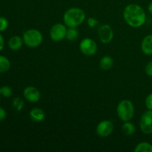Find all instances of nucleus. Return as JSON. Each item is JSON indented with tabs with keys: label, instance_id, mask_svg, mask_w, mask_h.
I'll return each mask as SVG.
<instances>
[{
	"label": "nucleus",
	"instance_id": "obj_1",
	"mask_svg": "<svg viewBox=\"0 0 152 152\" xmlns=\"http://www.w3.org/2000/svg\"><path fill=\"white\" fill-rule=\"evenodd\" d=\"M125 21L132 28H140L146 20V14L141 6L137 4L127 5L123 11Z\"/></svg>",
	"mask_w": 152,
	"mask_h": 152
},
{
	"label": "nucleus",
	"instance_id": "obj_2",
	"mask_svg": "<svg viewBox=\"0 0 152 152\" xmlns=\"http://www.w3.org/2000/svg\"><path fill=\"white\" fill-rule=\"evenodd\" d=\"M86 19V13L79 7H71L65 12L63 21L68 28H77L83 23Z\"/></svg>",
	"mask_w": 152,
	"mask_h": 152
},
{
	"label": "nucleus",
	"instance_id": "obj_3",
	"mask_svg": "<svg viewBox=\"0 0 152 152\" xmlns=\"http://www.w3.org/2000/svg\"><path fill=\"white\" fill-rule=\"evenodd\" d=\"M117 113L122 121H130L134 114V106L130 100L123 99L117 105Z\"/></svg>",
	"mask_w": 152,
	"mask_h": 152
},
{
	"label": "nucleus",
	"instance_id": "obj_4",
	"mask_svg": "<svg viewBox=\"0 0 152 152\" xmlns=\"http://www.w3.org/2000/svg\"><path fill=\"white\" fill-rule=\"evenodd\" d=\"M24 43L29 48L39 47L43 40L42 34L36 29H29L23 34Z\"/></svg>",
	"mask_w": 152,
	"mask_h": 152
},
{
	"label": "nucleus",
	"instance_id": "obj_5",
	"mask_svg": "<svg viewBox=\"0 0 152 152\" xmlns=\"http://www.w3.org/2000/svg\"><path fill=\"white\" fill-rule=\"evenodd\" d=\"M67 28L65 25L62 23L55 24L50 31V37L53 41L60 42L66 37Z\"/></svg>",
	"mask_w": 152,
	"mask_h": 152
},
{
	"label": "nucleus",
	"instance_id": "obj_6",
	"mask_svg": "<svg viewBox=\"0 0 152 152\" xmlns=\"http://www.w3.org/2000/svg\"><path fill=\"white\" fill-rule=\"evenodd\" d=\"M80 49L83 54L86 56H93L96 53L97 45L92 39L86 38L80 42Z\"/></svg>",
	"mask_w": 152,
	"mask_h": 152
},
{
	"label": "nucleus",
	"instance_id": "obj_7",
	"mask_svg": "<svg viewBox=\"0 0 152 152\" xmlns=\"http://www.w3.org/2000/svg\"><path fill=\"white\" fill-rule=\"evenodd\" d=\"M140 127L145 134H152V110H148L143 113L140 122Z\"/></svg>",
	"mask_w": 152,
	"mask_h": 152
},
{
	"label": "nucleus",
	"instance_id": "obj_8",
	"mask_svg": "<svg viewBox=\"0 0 152 152\" xmlns=\"http://www.w3.org/2000/svg\"><path fill=\"white\" fill-rule=\"evenodd\" d=\"M98 37L104 44H108L114 38V31L110 25H102L98 28Z\"/></svg>",
	"mask_w": 152,
	"mask_h": 152
},
{
	"label": "nucleus",
	"instance_id": "obj_9",
	"mask_svg": "<svg viewBox=\"0 0 152 152\" xmlns=\"http://www.w3.org/2000/svg\"><path fill=\"white\" fill-rule=\"evenodd\" d=\"M96 131L99 137H106L110 136L114 131V125L110 120H102L97 125Z\"/></svg>",
	"mask_w": 152,
	"mask_h": 152
},
{
	"label": "nucleus",
	"instance_id": "obj_10",
	"mask_svg": "<svg viewBox=\"0 0 152 152\" xmlns=\"http://www.w3.org/2000/svg\"><path fill=\"white\" fill-rule=\"evenodd\" d=\"M24 97L31 102H37L41 98V94L37 88L34 86H28L24 89Z\"/></svg>",
	"mask_w": 152,
	"mask_h": 152
},
{
	"label": "nucleus",
	"instance_id": "obj_11",
	"mask_svg": "<svg viewBox=\"0 0 152 152\" xmlns=\"http://www.w3.org/2000/svg\"><path fill=\"white\" fill-rule=\"evenodd\" d=\"M30 117L35 123H41L45 118V114L41 108H34L30 111Z\"/></svg>",
	"mask_w": 152,
	"mask_h": 152
},
{
	"label": "nucleus",
	"instance_id": "obj_12",
	"mask_svg": "<svg viewBox=\"0 0 152 152\" xmlns=\"http://www.w3.org/2000/svg\"><path fill=\"white\" fill-rule=\"evenodd\" d=\"M141 49L145 55H152V34L144 37L141 43Z\"/></svg>",
	"mask_w": 152,
	"mask_h": 152
},
{
	"label": "nucleus",
	"instance_id": "obj_13",
	"mask_svg": "<svg viewBox=\"0 0 152 152\" xmlns=\"http://www.w3.org/2000/svg\"><path fill=\"white\" fill-rule=\"evenodd\" d=\"M23 42V39L21 38L20 37H19V36H13V37H12L9 39L8 46L10 50L16 51V50H19L22 47Z\"/></svg>",
	"mask_w": 152,
	"mask_h": 152
},
{
	"label": "nucleus",
	"instance_id": "obj_14",
	"mask_svg": "<svg viewBox=\"0 0 152 152\" xmlns=\"http://www.w3.org/2000/svg\"><path fill=\"white\" fill-rule=\"evenodd\" d=\"M114 65V59L110 56H105L99 61V68L103 71H108Z\"/></svg>",
	"mask_w": 152,
	"mask_h": 152
},
{
	"label": "nucleus",
	"instance_id": "obj_15",
	"mask_svg": "<svg viewBox=\"0 0 152 152\" xmlns=\"http://www.w3.org/2000/svg\"><path fill=\"white\" fill-rule=\"evenodd\" d=\"M122 129H123V133L127 136H132L134 134L135 131H136L134 125L129 121L125 122V123L122 126Z\"/></svg>",
	"mask_w": 152,
	"mask_h": 152
},
{
	"label": "nucleus",
	"instance_id": "obj_16",
	"mask_svg": "<svg viewBox=\"0 0 152 152\" xmlns=\"http://www.w3.org/2000/svg\"><path fill=\"white\" fill-rule=\"evenodd\" d=\"M10 68V60L5 56L0 55V73H5Z\"/></svg>",
	"mask_w": 152,
	"mask_h": 152
},
{
	"label": "nucleus",
	"instance_id": "obj_17",
	"mask_svg": "<svg viewBox=\"0 0 152 152\" xmlns=\"http://www.w3.org/2000/svg\"><path fill=\"white\" fill-rule=\"evenodd\" d=\"M135 152H152V145L149 142H142L137 144L134 148Z\"/></svg>",
	"mask_w": 152,
	"mask_h": 152
},
{
	"label": "nucleus",
	"instance_id": "obj_18",
	"mask_svg": "<svg viewBox=\"0 0 152 152\" xmlns=\"http://www.w3.org/2000/svg\"><path fill=\"white\" fill-rule=\"evenodd\" d=\"M79 37V31L76 29L75 28H69L67 29L66 33V37L65 38L68 40V41L74 42Z\"/></svg>",
	"mask_w": 152,
	"mask_h": 152
},
{
	"label": "nucleus",
	"instance_id": "obj_19",
	"mask_svg": "<svg viewBox=\"0 0 152 152\" xmlns=\"http://www.w3.org/2000/svg\"><path fill=\"white\" fill-rule=\"evenodd\" d=\"M12 105L16 111H21L24 107V102L20 97H16L13 99Z\"/></svg>",
	"mask_w": 152,
	"mask_h": 152
},
{
	"label": "nucleus",
	"instance_id": "obj_20",
	"mask_svg": "<svg viewBox=\"0 0 152 152\" xmlns=\"http://www.w3.org/2000/svg\"><path fill=\"white\" fill-rule=\"evenodd\" d=\"M13 94V90L10 87L7 86H2L0 88V95L3 96L4 97H10Z\"/></svg>",
	"mask_w": 152,
	"mask_h": 152
},
{
	"label": "nucleus",
	"instance_id": "obj_21",
	"mask_svg": "<svg viewBox=\"0 0 152 152\" xmlns=\"http://www.w3.org/2000/svg\"><path fill=\"white\" fill-rule=\"evenodd\" d=\"M9 25L8 20L5 17L0 16V32L5 31Z\"/></svg>",
	"mask_w": 152,
	"mask_h": 152
},
{
	"label": "nucleus",
	"instance_id": "obj_22",
	"mask_svg": "<svg viewBox=\"0 0 152 152\" xmlns=\"http://www.w3.org/2000/svg\"><path fill=\"white\" fill-rule=\"evenodd\" d=\"M145 106L148 110H152V93L147 96L145 101Z\"/></svg>",
	"mask_w": 152,
	"mask_h": 152
},
{
	"label": "nucleus",
	"instance_id": "obj_23",
	"mask_svg": "<svg viewBox=\"0 0 152 152\" xmlns=\"http://www.w3.org/2000/svg\"><path fill=\"white\" fill-rule=\"evenodd\" d=\"M88 25L90 28H94L98 25V20L93 17H90L88 19Z\"/></svg>",
	"mask_w": 152,
	"mask_h": 152
},
{
	"label": "nucleus",
	"instance_id": "obj_24",
	"mask_svg": "<svg viewBox=\"0 0 152 152\" xmlns=\"http://www.w3.org/2000/svg\"><path fill=\"white\" fill-rule=\"evenodd\" d=\"M145 72L149 77H152V61L148 62L145 68Z\"/></svg>",
	"mask_w": 152,
	"mask_h": 152
},
{
	"label": "nucleus",
	"instance_id": "obj_25",
	"mask_svg": "<svg viewBox=\"0 0 152 152\" xmlns=\"http://www.w3.org/2000/svg\"><path fill=\"white\" fill-rule=\"evenodd\" d=\"M7 117V112L4 108L0 107V121H2Z\"/></svg>",
	"mask_w": 152,
	"mask_h": 152
},
{
	"label": "nucleus",
	"instance_id": "obj_26",
	"mask_svg": "<svg viewBox=\"0 0 152 152\" xmlns=\"http://www.w3.org/2000/svg\"><path fill=\"white\" fill-rule=\"evenodd\" d=\"M4 38L1 36V34H0V51L2 50V49L4 48Z\"/></svg>",
	"mask_w": 152,
	"mask_h": 152
},
{
	"label": "nucleus",
	"instance_id": "obj_27",
	"mask_svg": "<svg viewBox=\"0 0 152 152\" xmlns=\"http://www.w3.org/2000/svg\"><path fill=\"white\" fill-rule=\"evenodd\" d=\"M148 12H149L151 14H152V1L151 2H150V4H148Z\"/></svg>",
	"mask_w": 152,
	"mask_h": 152
},
{
	"label": "nucleus",
	"instance_id": "obj_28",
	"mask_svg": "<svg viewBox=\"0 0 152 152\" xmlns=\"http://www.w3.org/2000/svg\"><path fill=\"white\" fill-rule=\"evenodd\" d=\"M0 100H1V95H0Z\"/></svg>",
	"mask_w": 152,
	"mask_h": 152
},
{
	"label": "nucleus",
	"instance_id": "obj_29",
	"mask_svg": "<svg viewBox=\"0 0 152 152\" xmlns=\"http://www.w3.org/2000/svg\"><path fill=\"white\" fill-rule=\"evenodd\" d=\"M151 28H152V25H151Z\"/></svg>",
	"mask_w": 152,
	"mask_h": 152
}]
</instances>
